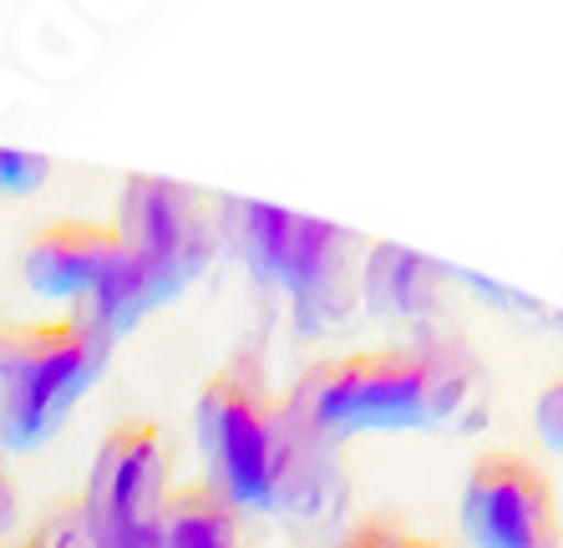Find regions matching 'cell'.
I'll use <instances>...</instances> for the list:
<instances>
[{"mask_svg": "<svg viewBox=\"0 0 563 548\" xmlns=\"http://www.w3.org/2000/svg\"><path fill=\"white\" fill-rule=\"evenodd\" d=\"M483 402V365L457 336H411L366 351L310 361L289 386L285 412L310 437L345 431H432L457 427Z\"/></svg>", "mask_w": 563, "mask_h": 548, "instance_id": "1", "label": "cell"}, {"mask_svg": "<svg viewBox=\"0 0 563 548\" xmlns=\"http://www.w3.org/2000/svg\"><path fill=\"white\" fill-rule=\"evenodd\" d=\"M198 452L209 462V487H219L239 513L275 508L295 487L300 472V447L310 442L285 402L269 392L264 365L254 351H239L203 381L194 402Z\"/></svg>", "mask_w": 563, "mask_h": 548, "instance_id": "2", "label": "cell"}, {"mask_svg": "<svg viewBox=\"0 0 563 548\" xmlns=\"http://www.w3.org/2000/svg\"><path fill=\"white\" fill-rule=\"evenodd\" d=\"M223 234L260 285L285 295L305 336L341 326L355 289V239L335 223L275 209L260 198H223Z\"/></svg>", "mask_w": 563, "mask_h": 548, "instance_id": "3", "label": "cell"}, {"mask_svg": "<svg viewBox=\"0 0 563 548\" xmlns=\"http://www.w3.org/2000/svg\"><path fill=\"white\" fill-rule=\"evenodd\" d=\"M118 234L128 244V264L97 300H87V310H92L87 320L102 336L132 326L157 300L178 295L209 264V223H203L198 198L188 188H178V183L128 178Z\"/></svg>", "mask_w": 563, "mask_h": 548, "instance_id": "4", "label": "cell"}, {"mask_svg": "<svg viewBox=\"0 0 563 548\" xmlns=\"http://www.w3.org/2000/svg\"><path fill=\"white\" fill-rule=\"evenodd\" d=\"M102 355L107 336L92 320H26L0 330V447L26 452L46 442L92 386Z\"/></svg>", "mask_w": 563, "mask_h": 548, "instance_id": "5", "label": "cell"}, {"mask_svg": "<svg viewBox=\"0 0 563 548\" xmlns=\"http://www.w3.org/2000/svg\"><path fill=\"white\" fill-rule=\"evenodd\" d=\"M168 472L173 447L157 421L128 417L118 427H107V437L97 442L87 493H81V518H87L92 544L147 534L163 497H168Z\"/></svg>", "mask_w": 563, "mask_h": 548, "instance_id": "6", "label": "cell"}, {"mask_svg": "<svg viewBox=\"0 0 563 548\" xmlns=\"http://www.w3.org/2000/svg\"><path fill=\"white\" fill-rule=\"evenodd\" d=\"M462 534L472 548H559L549 472L512 447L477 452L462 478Z\"/></svg>", "mask_w": 563, "mask_h": 548, "instance_id": "7", "label": "cell"}, {"mask_svg": "<svg viewBox=\"0 0 563 548\" xmlns=\"http://www.w3.org/2000/svg\"><path fill=\"white\" fill-rule=\"evenodd\" d=\"M122 264H128V244H122L118 223L62 219L46 223L26 244L21 274L46 300H97L118 280Z\"/></svg>", "mask_w": 563, "mask_h": 548, "instance_id": "8", "label": "cell"}, {"mask_svg": "<svg viewBox=\"0 0 563 548\" xmlns=\"http://www.w3.org/2000/svg\"><path fill=\"white\" fill-rule=\"evenodd\" d=\"M361 289H366V310L376 320H396L417 336H432V320L442 310V270L432 260H421L401 244H376L366 254Z\"/></svg>", "mask_w": 563, "mask_h": 548, "instance_id": "9", "label": "cell"}, {"mask_svg": "<svg viewBox=\"0 0 563 548\" xmlns=\"http://www.w3.org/2000/svg\"><path fill=\"white\" fill-rule=\"evenodd\" d=\"M147 544L153 548H239V508L209 483L168 487L153 528H147Z\"/></svg>", "mask_w": 563, "mask_h": 548, "instance_id": "10", "label": "cell"}, {"mask_svg": "<svg viewBox=\"0 0 563 548\" xmlns=\"http://www.w3.org/2000/svg\"><path fill=\"white\" fill-rule=\"evenodd\" d=\"M411 538L417 534L396 513H371V518H361L341 544H330V548H411Z\"/></svg>", "mask_w": 563, "mask_h": 548, "instance_id": "11", "label": "cell"}, {"mask_svg": "<svg viewBox=\"0 0 563 548\" xmlns=\"http://www.w3.org/2000/svg\"><path fill=\"white\" fill-rule=\"evenodd\" d=\"M533 421H538V437H543V442L563 457V371L543 381L538 406H533Z\"/></svg>", "mask_w": 563, "mask_h": 548, "instance_id": "12", "label": "cell"}, {"mask_svg": "<svg viewBox=\"0 0 563 548\" xmlns=\"http://www.w3.org/2000/svg\"><path fill=\"white\" fill-rule=\"evenodd\" d=\"M11 523V472H5V447H0V528Z\"/></svg>", "mask_w": 563, "mask_h": 548, "instance_id": "13", "label": "cell"}, {"mask_svg": "<svg viewBox=\"0 0 563 548\" xmlns=\"http://www.w3.org/2000/svg\"><path fill=\"white\" fill-rule=\"evenodd\" d=\"M92 548H153L147 534H128V538H107V544H92Z\"/></svg>", "mask_w": 563, "mask_h": 548, "instance_id": "14", "label": "cell"}, {"mask_svg": "<svg viewBox=\"0 0 563 548\" xmlns=\"http://www.w3.org/2000/svg\"><path fill=\"white\" fill-rule=\"evenodd\" d=\"M21 548H62L56 538H31V544H21Z\"/></svg>", "mask_w": 563, "mask_h": 548, "instance_id": "15", "label": "cell"}, {"mask_svg": "<svg viewBox=\"0 0 563 548\" xmlns=\"http://www.w3.org/2000/svg\"><path fill=\"white\" fill-rule=\"evenodd\" d=\"M411 548H446V544H437V538H421V534H417V538H411Z\"/></svg>", "mask_w": 563, "mask_h": 548, "instance_id": "16", "label": "cell"}]
</instances>
